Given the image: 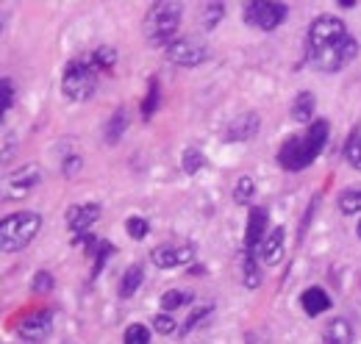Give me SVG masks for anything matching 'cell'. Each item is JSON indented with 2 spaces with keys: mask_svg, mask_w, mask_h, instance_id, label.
I'll return each instance as SVG.
<instances>
[{
  "mask_svg": "<svg viewBox=\"0 0 361 344\" xmlns=\"http://www.w3.org/2000/svg\"><path fill=\"white\" fill-rule=\"evenodd\" d=\"M264 231H267V209L253 206L245 228V250H256V245H264Z\"/></svg>",
  "mask_w": 361,
  "mask_h": 344,
  "instance_id": "5bb4252c",
  "label": "cell"
},
{
  "mask_svg": "<svg viewBox=\"0 0 361 344\" xmlns=\"http://www.w3.org/2000/svg\"><path fill=\"white\" fill-rule=\"evenodd\" d=\"M42 167L39 164H25V167H20V170H14L8 178H6V189H8V195H11V200H20V197H25L28 192H34L39 183H42Z\"/></svg>",
  "mask_w": 361,
  "mask_h": 344,
  "instance_id": "30bf717a",
  "label": "cell"
},
{
  "mask_svg": "<svg viewBox=\"0 0 361 344\" xmlns=\"http://www.w3.org/2000/svg\"><path fill=\"white\" fill-rule=\"evenodd\" d=\"M180 167H183L186 175H197V172L206 167V156L197 147H186L183 156H180Z\"/></svg>",
  "mask_w": 361,
  "mask_h": 344,
  "instance_id": "484cf974",
  "label": "cell"
},
{
  "mask_svg": "<svg viewBox=\"0 0 361 344\" xmlns=\"http://www.w3.org/2000/svg\"><path fill=\"white\" fill-rule=\"evenodd\" d=\"M300 305H303V311H306L309 317H319L322 311L331 308V297H328L319 286H309V289L300 295Z\"/></svg>",
  "mask_w": 361,
  "mask_h": 344,
  "instance_id": "2e32d148",
  "label": "cell"
},
{
  "mask_svg": "<svg viewBox=\"0 0 361 344\" xmlns=\"http://www.w3.org/2000/svg\"><path fill=\"white\" fill-rule=\"evenodd\" d=\"M50 331H53V308H42V311L28 314V317L20 322V328H17L20 339L25 344L45 342L47 336H50Z\"/></svg>",
  "mask_w": 361,
  "mask_h": 344,
  "instance_id": "9c48e42d",
  "label": "cell"
},
{
  "mask_svg": "<svg viewBox=\"0 0 361 344\" xmlns=\"http://www.w3.org/2000/svg\"><path fill=\"white\" fill-rule=\"evenodd\" d=\"M345 37H348V31H345V23L339 17L319 14V17H314V23L309 25V50H319V47L339 42Z\"/></svg>",
  "mask_w": 361,
  "mask_h": 344,
  "instance_id": "ba28073f",
  "label": "cell"
},
{
  "mask_svg": "<svg viewBox=\"0 0 361 344\" xmlns=\"http://www.w3.org/2000/svg\"><path fill=\"white\" fill-rule=\"evenodd\" d=\"M356 56H359V42L350 34L345 39H339V42L319 47V50H309V61L314 64V70H319V73H339Z\"/></svg>",
  "mask_w": 361,
  "mask_h": 344,
  "instance_id": "277c9868",
  "label": "cell"
},
{
  "mask_svg": "<svg viewBox=\"0 0 361 344\" xmlns=\"http://www.w3.org/2000/svg\"><path fill=\"white\" fill-rule=\"evenodd\" d=\"M212 314H214V305H197V308H192V314H189L186 322H183V333L197 331V325H203Z\"/></svg>",
  "mask_w": 361,
  "mask_h": 344,
  "instance_id": "f546056e",
  "label": "cell"
},
{
  "mask_svg": "<svg viewBox=\"0 0 361 344\" xmlns=\"http://www.w3.org/2000/svg\"><path fill=\"white\" fill-rule=\"evenodd\" d=\"M223 17H226V3L214 0V3H203V6H200V20H203V28H206V31L217 28Z\"/></svg>",
  "mask_w": 361,
  "mask_h": 344,
  "instance_id": "44dd1931",
  "label": "cell"
},
{
  "mask_svg": "<svg viewBox=\"0 0 361 344\" xmlns=\"http://www.w3.org/2000/svg\"><path fill=\"white\" fill-rule=\"evenodd\" d=\"M159 103H161V86H159V78L153 75L150 84H147V94H145V100H142V120H150V117L156 114Z\"/></svg>",
  "mask_w": 361,
  "mask_h": 344,
  "instance_id": "7402d4cb",
  "label": "cell"
},
{
  "mask_svg": "<svg viewBox=\"0 0 361 344\" xmlns=\"http://www.w3.org/2000/svg\"><path fill=\"white\" fill-rule=\"evenodd\" d=\"M164 56L178 67H200L203 61L212 59V50L197 39H176L164 47Z\"/></svg>",
  "mask_w": 361,
  "mask_h": 344,
  "instance_id": "52a82bcc",
  "label": "cell"
},
{
  "mask_svg": "<svg viewBox=\"0 0 361 344\" xmlns=\"http://www.w3.org/2000/svg\"><path fill=\"white\" fill-rule=\"evenodd\" d=\"M353 342V331H350V322L345 317H336L325 325V342L322 344H350Z\"/></svg>",
  "mask_w": 361,
  "mask_h": 344,
  "instance_id": "ac0fdd59",
  "label": "cell"
},
{
  "mask_svg": "<svg viewBox=\"0 0 361 344\" xmlns=\"http://www.w3.org/2000/svg\"><path fill=\"white\" fill-rule=\"evenodd\" d=\"M180 14H183V6L176 0H161V3H153L147 17H145V37L150 39V44L156 47H167L170 42H176V31L180 25Z\"/></svg>",
  "mask_w": 361,
  "mask_h": 344,
  "instance_id": "7a4b0ae2",
  "label": "cell"
},
{
  "mask_svg": "<svg viewBox=\"0 0 361 344\" xmlns=\"http://www.w3.org/2000/svg\"><path fill=\"white\" fill-rule=\"evenodd\" d=\"M97 219H100V203H78V206H70L67 209V228L75 236L78 233H87Z\"/></svg>",
  "mask_w": 361,
  "mask_h": 344,
  "instance_id": "7c38bea8",
  "label": "cell"
},
{
  "mask_svg": "<svg viewBox=\"0 0 361 344\" xmlns=\"http://www.w3.org/2000/svg\"><path fill=\"white\" fill-rule=\"evenodd\" d=\"M242 278H245L247 289H259L262 275H259V266H256V250H245V256H242Z\"/></svg>",
  "mask_w": 361,
  "mask_h": 344,
  "instance_id": "603a6c76",
  "label": "cell"
},
{
  "mask_svg": "<svg viewBox=\"0 0 361 344\" xmlns=\"http://www.w3.org/2000/svg\"><path fill=\"white\" fill-rule=\"evenodd\" d=\"M259 128H262V117L256 111H245L233 123H228L223 139L226 142H247V139H253L259 133Z\"/></svg>",
  "mask_w": 361,
  "mask_h": 344,
  "instance_id": "4fadbf2b",
  "label": "cell"
},
{
  "mask_svg": "<svg viewBox=\"0 0 361 344\" xmlns=\"http://www.w3.org/2000/svg\"><path fill=\"white\" fill-rule=\"evenodd\" d=\"M114 64H117V53H114L111 47H97L90 59V67L94 70V73H100V70H111Z\"/></svg>",
  "mask_w": 361,
  "mask_h": 344,
  "instance_id": "f1b7e54d",
  "label": "cell"
},
{
  "mask_svg": "<svg viewBox=\"0 0 361 344\" xmlns=\"http://www.w3.org/2000/svg\"><path fill=\"white\" fill-rule=\"evenodd\" d=\"M328 136H331V123L328 120H314L303 136H292V139L283 142V147L278 150V164L292 172L309 167L322 153Z\"/></svg>",
  "mask_w": 361,
  "mask_h": 344,
  "instance_id": "6da1fadb",
  "label": "cell"
},
{
  "mask_svg": "<svg viewBox=\"0 0 361 344\" xmlns=\"http://www.w3.org/2000/svg\"><path fill=\"white\" fill-rule=\"evenodd\" d=\"M253 197H256V180H253L250 175H242V178L236 180V186H233V200H236L239 206H250Z\"/></svg>",
  "mask_w": 361,
  "mask_h": 344,
  "instance_id": "d4e9b609",
  "label": "cell"
},
{
  "mask_svg": "<svg viewBox=\"0 0 361 344\" xmlns=\"http://www.w3.org/2000/svg\"><path fill=\"white\" fill-rule=\"evenodd\" d=\"M126 128H128V111H126V109H117V111L111 114V120L106 123V142H109V145H117V142L123 139Z\"/></svg>",
  "mask_w": 361,
  "mask_h": 344,
  "instance_id": "ffe728a7",
  "label": "cell"
},
{
  "mask_svg": "<svg viewBox=\"0 0 361 344\" xmlns=\"http://www.w3.org/2000/svg\"><path fill=\"white\" fill-rule=\"evenodd\" d=\"M78 170H81V156H78V153H70V156L61 161V172H64L67 178H73V175H78Z\"/></svg>",
  "mask_w": 361,
  "mask_h": 344,
  "instance_id": "d590c367",
  "label": "cell"
},
{
  "mask_svg": "<svg viewBox=\"0 0 361 344\" xmlns=\"http://www.w3.org/2000/svg\"><path fill=\"white\" fill-rule=\"evenodd\" d=\"M123 344H150V331H147L145 325L134 322V325L126 328V339H123Z\"/></svg>",
  "mask_w": 361,
  "mask_h": 344,
  "instance_id": "1f68e13d",
  "label": "cell"
},
{
  "mask_svg": "<svg viewBox=\"0 0 361 344\" xmlns=\"http://www.w3.org/2000/svg\"><path fill=\"white\" fill-rule=\"evenodd\" d=\"M142 283H145V266H142V264H131V266L123 272V278H120V297H123V300L134 297Z\"/></svg>",
  "mask_w": 361,
  "mask_h": 344,
  "instance_id": "e0dca14e",
  "label": "cell"
},
{
  "mask_svg": "<svg viewBox=\"0 0 361 344\" xmlns=\"http://www.w3.org/2000/svg\"><path fill=\"white\" fill-rule=\"evenodd\" d=\"M153 331L161 333V336H173V333H176V319H173V314H156V317H153Z\"/></svg>",
  "mask_w": 361,
  "mask_h": 344,
  "instance_id": "836d02e7",
  "label": "cell"
},
{
  "mask_svg": "<svg viewBox=\"0 0 361 344\" xmlns=\"http://www.w3.org/2000/svg\"><path fill=\"white\" fill-rule=\"evenodd\" d=\"M356 236L361 239V219H359V225H356Z\"/></svg>",
  "mask_w": 361,
  "mask_h": 344,
  "instance_id": "8d00e7d4",
  "label": "cell"
},
{
  "mask_svg": "<svg viewBox=\"0 0 361 344\" xmlns=\"http://www.w3.org/2000/svg\"><path fill=\"white\" fill-rule=\"evenodd\" d=\"M314 109H317V100L312 92H300L298 97H295V103H292V120L295 123H309L312 117H314Z\"/></svg>",
  "mask_w": 361,
  "mask_h": 344,
  "instance_id": "d6986e66",
  "label": "cell"
},
{
  "mask_svg": "<svg viewBox=\"0 0 361 344\" xmlns=\"http://www.w3.org/2000/svg\"><path fill=\"white\" fill-rule=\"evenodd\" d=\"M42 228V216L37 211H17V214H8L0 219V242H3V250L6 253H20L25 250L34 236L39 233Z\"/></svg>",
  "mask_w": 361,
  "mask_h": 344,
  "instance_id": "3957f363",
  "label": "cell"
},
{
  "mask_svg": "<svg viewBox=\"0 0 361 344\" xmlns=\"http://www.w3.org/2000/svg\"><path fill=\"white\" fill-rule=\"evenodd\" d=\"M339 211L345 216L361 214V186L345 189V192L339 195Z\"/></svg>",
  "mask_w": 361,
  "mask_h": 344,
  "instance_id": "cb8c5ba5",
  "label": "cell"
},
{
  "mask_svg": "<svg viewBox=\"0 0 361 344\" xmlns=\"http://www.w3.org/2000/svg\"><path fill=\"white\" fill-rule=\"evenodd\" d=\"M283 245H286V231L278 225V228H272L270 233H267V239H264V245H262V256H264V264H278L281 258H283Z\"/></svg>",
  "mask_w": 361,
  "mask_h": 344,
  "instance_id": "9a60e30c",
  "label": "cell"
},
{
  "mask_svg": "<svg viewBox=\"0 0 361 344\" xmlns=\"http://www.w3.org/2000/svg\"><path fill=\"white\" fill-rule=\"evenodd\" d=\"M97 86V73L92 70L87 61H70L64 75H61V92L73 103H84L94 94Z\"/></svg>",
  "mask_w": 361,
  "mask_h": 344,
  "instance_id": "5b68a950",
  "label": "cell"
},
{
  "mask_svg": "<svg viewBox=\"0 0 361 344\" xmlns=\"http://www.w3.org/2000/svg\"><path fill=\"white\" fill-rule=\"evenodd\" d=\"M192 292H180V289H170V292H164L161 295V300H159V305L164 308V314H170V311H176V308H180V305H186V302H192Z\"/></svg>",
  "mask_w": 361,
  "mask_h": 344,
  "instance_id": "83f0119b",
  "label": "cell"
},
{
  "mask_svg": "<svg viewBox=\"0 0 361 344\" xmlns=\"http://www.w3.org/2000/svg\"><path fill=\"white\" fill-rule=\"evenodd\" d=\"M195 258V245H161V247H153L150 261L159 266V269H178L183 264H192Z\"/></svg>",
  "mask_w": 361,
  "mask_h": 344,
  "instance_id": "8fae6325",
  "label": "cell"
},
{
  "mask_svg": "<svg viewBox=\"0 0 361 344\" xmlns=\"http://www.w3.org/2000/svg\"><path fill=\"white\" fill-rule=\"evenodd\" d=\"M53 286H56V281H53V275H50V272H37V275H34L31 289H34L37 295H47V292H53Z\"/></svg>",
  "mask_w": 361,
  "mask_h": 344,
  "instance_id": "e575fe53",
  "label": "cell"
},
{
  "mask_svg": "<svg viewBox=\"0 0 361 344\" xmlns=\"http://www.w3.org/2000/svg\"><path fill=\"white\" fill-rule=\"evenodd\" d=\"M289 14L286 3H270V0H256V3H245V23L256 25L262 31H275Z\"/></svg>",
  "mask_w": 361,
  "mask_h": 344,
  "instance_id": "8992f818",
  "label": "cell"
},
{
  "mask_svg": "<svg viewBox=\"0 0 361 344\" xmlns=\"http://www.w3.org/2000/svg\"><path fill=\"white\" fill-rule=\"evenodd\" d=\"M14 106V81L11 78H3L0 81V111L8 114Z\"/></svg>",
  "mask_w": 361,
  "mask_h": 344,
  "instance_id": "d6a6232c",
  "label": "cell"
},
{
  "mask_svg": "<svg viewBox=\"0 0 361 344\" xmlns=\"http://www.w3.org/2000/svg\"><path fill=\"white\" fill-rule=\"evenodd\" d=\"M345 159L350 161L353 170H361V128L350 130V136L345 142Z\"/></svg>",
  "mask_w": 361,
  "mask_h": 344,
  "instance_id": "4316f807",
  "label": "cell"
},
{
  "mask_svg": "<svg viewBox=\"0 0 361 344\" xmlns=\"http://www.w3.org/2000/svg\"><path fill=\"white\" fill-rule=\"evenodd\" d=\"M126 231H128L131 239H145L150 233V222L145 216H128L126 219Z\"/></svg>",
  "mask_w": 361,
  "mask_h": 344,
  "instance_id": "4dcf8cb0",
  "label": "cell"
}]
</instances>
